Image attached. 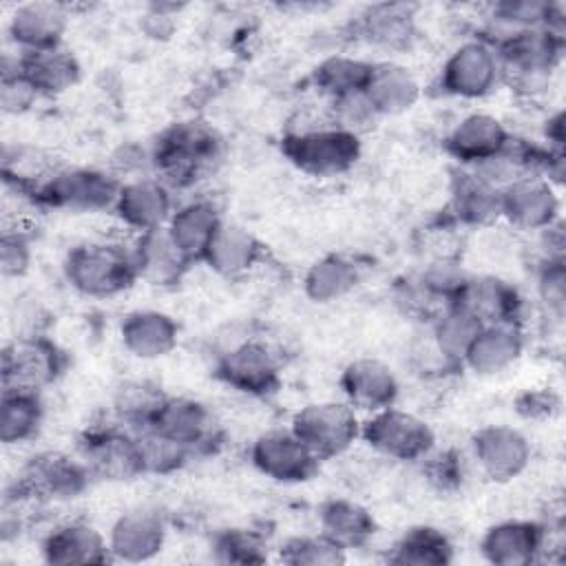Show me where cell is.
Masks as SVG:
<instances>
[{"mask_svg": "<svg viewBox=\"0 0 566 566\" xmlns=\"http://www.w3.org/2000/svg\"><path fill=\"white\" fill-rule=\"evenodd\" d=\"M226 144L219 130L203 119L168 124L150 144L153 175L175 192L208 179L223 161Z\"/></svg>", "mask_w": 566, "mask_h": 566, "instance_id": "1", "label": "cell"}, {"mask_svg": "<svg viewBox=\"0 0 566 566\" xmlns=\"http://www.w3.org/2000/svg\"><path fill=\"white\" fill-rule=\"evenodd\" d=\"M281 153L298 172L329 179L349 172L358 164L363 142L360 135L332 124L325 111L318 119L310 117L292 124L281 137Z\"/></svg>", "mask_w": 566, "mask_h": 566, "instance_id": "2", "label": "cell"}, {"mask_svg": "<svg viewBox=\"0 0 566 566\" xmlns=\"http://www.w3.org/2000/svg\"><path fill=\"white\" fill-rule=\"evenodd\" d=\"M502 66V84L522 97L542 95L562 64L566 35L551 29H526L491 42Z\"/></svg>", "mask_w": 566, "mask_h": 566, "instance_id": "3", "label": "cell"}, {"mask_svg": "<svg viewBox=\"0 0 566 566\" xmlns=\"http://www.w3.org/2000/svg\"><path fill=\"white\" fill-rule=\"evenodd\" d=\"M66 283L86 298H113L135 285L137 268L130 243L84 241L73 245L62 263Z\"/></svg>", "mask_w": 566, "mask_h": 566, "instance_id": "4", "label": "cell"}, {"mask_svg": "<svg viewBox=\"0 0 566 566\" xmlns=\"http://www.w3.org/2000/svg\"><path fill=\"white\" fill-rule=\"evenodd\" d=\"M122 181L108 168L55 166L29 201L62 212H113Z\"/></svg>", "mask_w": 566, "mask_h": 566, "instance_id": "5", "label": "cell"}, {"mask_svg": "<svg viewBox=\"0 0 566 566\" xmlns=\"http://www.w3.org/2000/svg\"><path fill=\"white\" fill-rule=\"evenodd\" d=\"M93 475L80 455L64 451H38L18 471L13 482V495L22 502L51 504L80 497Z\"/></svg>", "mask_w": 566, "mask_h": 566, "instance_id": "6", "label": "cell"}, {"mask_svg": "<svg viewBox=\"0 0 566 566\" xmlns=\"http://www.w3.org/2000/svg\"><path fill=\"white\" fill-rule=\"evenodd\" d=\"M360 440L378 455L405 464H418L438 444L433 427L398 405L363 416Z\"/></svg>", "mask_w": 566, "mask_h": 566, "instance_id": "7", "label": "cell"}, {"mask_svg": "<svg viewBox=\"0 0 566 566\" xmlns=\"http://www.w3.org/2000/svg\"><path fill=\"white\" fill-rule=\"evenodd\" d=\"M360 413L345 400H316L298 407L290 429L321 460L345 455L360 440Z\"/></svg>", "mask_w": 566, "mask_h": 566, "instance_id": "8", "label": "cell"}, {"mask_svg": "<svg viewBox=\"0 0 566 566\" xmlns=\"http://www.w3.org/2000/svg\"><path fill=\"white\" fill-rule=\"evenodd\" d=\"M502 84V66L495 46L482 35L460 42L438 71V91L444 97L475 102L497 91Z\"/></svg>", "mask_w": 566, "mask_h": 566, "instance_id": "9", "label": "cell"}, {"mask_svg": "<svg viewBox=\"0 0 566 566\" xmlns=\"http://www.w3.org/2000/svg\"><path fill=\"white\" fill-rule=\"evenodd\" d=\"M214 376L243 396L268 398L283 382V363L265 338L245 336L217 354Z\"/></svg>", "mask_w": 566, "mask_h": 566, "instance_id": "10", "label": "cell"}, {"mask_svg": "<svg viewBox=\"0 0 566 566\" xmlns=\"http://www.w3.org/2000/svg\"><path fill=\"white\" fill-rule=\"evenodd\" d=\"M77 455L86 464L93 480L130 482L146 475L137 433L115 420L88 427L80 436Z\"/></svg>", "mask_w": 566, "mask_h": 566, "instance_id": "11", "label": "cell"}, {"mask_svg": "<svg viewBox=\"0 0 566 566\" xmlns=\"http://www.w3.org/2000/svg\"><path fill=\"white\" fill-rule=\"evenodd\" d=\"M66 352L46 334L13 336L0 354L2 387L42 394L66 369Z\"/></svg>", "mask_w": 566, "mask_h": 566, "instance_id": "12", "label": "cell"}, {"mask_svg": "<svg viewBox=\"0 0 566 566\" xmlns=\"http://www.w3.org/2000/svg\"><path fill=\"white\" fill-rule=\"evenodd\" d=\"M250 464L268 480L279 484H303L321 471V460L290 429H268L248 449Z\"/></svg>", "mask_w": 566, "mask_h": 566, "instance_id": "13", "label": "cell"}, {"mask_svg": "<svg viewBox=\"0 0 566 566\" xmlns=\"http://www.w3.org/2000/svg\"><path fill=\"white\" fill-rule=\"evenodd\" d=\"M148 427L179 442L192 458L214 451L221 442V427L214 413L206 402L190 396L168 394Z\"/></svg>", "mask_w": 566, "mask_h": 566, "instance_id": "14", "label": "cell"}, {"mask_svg": "<svg viewBox=\"0 0 566 566\" xmlns=\"http://www.w3.org/2000/svg\"><path fill=\"white\" fill-rule=\"evenodd\" d=\"M175 190L157 175H142L122 181L113 214L135 237L164 230L175 210Z\"/></svg>", "mask_w": 566, "mask_h": 566, "instance_id": "15", "label": "cell"}, {"mask_svg": "<svg viewBox=\"0 0 566 566\" xmlns=\"http://www.w3.org/2000/svg\"><path fill=\"white\" fill-rule=\"evenodd\" d=\"M502 221L522 232H539L562 221L559 188L544 177H520L500 192Z\"/></svg>", "mask_w": 566, "mask_h": 566, "instance_id": "16", "label": "cell"}, {"mask_svg": "<svg viewBox=\"0 0 566 566\" xmlns=\"http://www.w3.org/2000/svg\"><path fill=\"white\" fill-rule=\"evenodd\" d=\"M471 458L489 480L504 484L528 469L533 447L517 427L486 424L471 436Z\"/></svg>", "mask_w": 566, "mask_h": 566, "instance_id": "17", "label": "cell"}, {"mask_svg": "<svg viewBox=\"0 0 566 566\" xmlns=\"http://www.w3.org/2000/svg\"><path fill=\"white\" fill-rule=\"evenodd\" d=\"M511 137L513 133L500 117L486 111H471L453 122L442 148L460 168L471 170L504 150Z\"/></svg>", "mask_w": 566, "mask_h": 566, "instance_id": "18", "label": "cell"}, {"mask_svg": "<svg viewBox=\"0 0 566 566\" xmlns=\"http://www.w3.org/2000/svg\"><path fill=\"white\" fill-rule=\"evenodd\" d=\"M113 562L142 564L155 559L168 539L166 517L148 506L122 513L106 533Z\"/></svg>", "mask_w": 566, "mask_h": 566, "instance_id": "19", "label": "cell"}, {"mask_svg": "<svg viewBox=\"0 0 566 566\" xmlns=\"http://www.w3.org/2000/svg\"><path fill=\"white\" fill-rule=\"evenodd\" d=\"M548 526L535 520H502L491 524L482 539L480 553L493 566H531L544 562Z\"/></svg>", "mask_w": 566, "mask_h": 566, "instance_id": "20", "label": "cell"}, {"mask_svg": "<svg viewBox=\"0 0 566 566\" xmlns=\"http://www.w3.org/2000/svg\"><path fill=\"white\" fill-rule=\"evenodd\" d=\"M338 387L343 400L352 405L360 416L387 409L396 405L400 396L396 371L385 360L371 356L349 360L338 376Z\"/></svg>", "mask_w": 566, "mask_h": 566, "instance_id": "21", "label": "cell"}, {"mask_svg": "<svg viewBox=\"0 0 566 566\" xmlns=\"http://www.w3.org/2000/svg\"><path fill=\"white\" fill-rule=\"evenodd\" d=\"M354 38L360 42L398 53L418 38V7L407 2H376L354 18Z\"/></svg>", "mask_w": 566, "mask_h": 566, "instance_id": "22", "label": "cell"}, {"mask_svg": "<svg viewBox=\"0 0 566 566\" xmlns=\"http://www.w3.org/2000/svg\"><path fill=\"white\" fill-rule=\"evenodd\" d=\"M69 7L62 2H22L7 20V38L15 51H42L64 44Z\"/></svg>", "mask_w": 566, "mask_h": 566, "instance_id": "23", "label": "cell"}, {"mask_svg": "<svg viewBox=\"0 0 566 566\" xmlns=\"http://www.w3.org/2000/svg\"><path fill=\"white\" fill-rule=\"evenodd\" d=\"M40 555L51 566H97L113 562L106 535L84 520L55 524L42 537Z\"/></svg>", "mask_w": 566, "mask_h": 566, "instance_id": "24", "label": "cell"}, {"mask_svg": "<svg viewBox=\"0 0 566 566\" xmlns=\"http://www.w3.org/2000/svg\"><path fill=\"white\" fill-rule=\"evenodd\" d=\"M455 303L464 305L482 325H524V296L511 281L497 274H469Z\"/></svg>", "mask_w": 566, "mask_h": 566, "instance_id": "25", "label": "cell"}, {"mask_svg": "<svg viewBox=\"0 0 566 566\" xmlns=\"http://www.w3.org/2000/svg\"><path fill=\"white\" fill-rule=\"evenodd\" d=\"M363 91L378 117L402 115L422 97L418 75L398 60H374Z\"/></svg>", "mask_w": 566, "mask_h": 566, "instance_id": "26", "label": "cell"}, {"mask_svg": "<svg viewBox=\"0 0 566 566\" xmlns=\"http://www.w3.org/2000/svg\"><path fill=\"white\" fill-rule=\"evenodd\" d=\"M221 223L223 214L210 197H192L175 206L164 230L179 252L195 265L201 263Z\"/></svg>", "mask_w": 566, "mask_h": 566, "instance_id": "27", "label": "cell"}, {"mask_svg": "<svg viewBox=\"0 0 566 566\" xmlns=\"http://www.w3.org/2000/svg\"><path fill=\"white\" fill-rule=\"evenodd\" d=\"M564 4L548 0H502L489 7L482 35L489 42L526 29H551L566 35Z\"/></svg>", "mask_w": 566, "mask_h": 566, "instance_id": "28", "label": "cell"}, {"mask_svg": "<svg viewBox=\"0 0 566 566\" xmlns=\"http://www.w3.org/2000/svg\"><path fill=\"white\" fill-rule=\"evenodd\" d=\"M526 329L517 323H497L482 325L471 347L464 354L462 369L473 371L475 376H497L511 369L524 354Z\"/></svg>", "mask_w": 566, "mask_h": 566, "instance_id": "29", "label": "cell"}, {"mask_svg": "<svg viewBox=\"0 0 566 566\" xmlns=\"http://www.w3.org/2000/svg\"><path fill=\"white\" fill-rule=\"evenodd\" d=\"M500 192V188L486 184L475 172L460 168L451 184L444 221L451 228H486L502 221Z\"/></svg>", "mask_w": 566, "mask_h": 566, "instance_id": "30", "label": "cell"}, {"mask_svg": "<svg viewBox=\"0 0 566 566\" xmlns=\"http://www.w3.org/2000/svg\"><path fill=\"white\" fill-rule=\"evenodd\" d=\"M263 243L245 226L223 219L212 237L201 263L223 279H239L250 274L263 261Z\"/></svg>", "mask_w": 566, "mask_h": 566, "instance_id": "31", "label": "cell"}, {"mask_svg": "<svg viewBox=\"0 0 566 566\" xmlns=\"http://www.w3.org/2000/svg\"><path fill=\"white\" fill-rule=\"evenodd\" d=\"M122 347L137 360L166 358L179 343V325L159 310L128 312L119 323Z\"/></svg>", "mask_w": 566, "mask_h": 566, "instance_id": "32", "label": "cell"}, {"mask_svg": "<svg viewBox=\"0 0 566 566\" xmlns=\"http://www.w3.org/2000/svg\"><path fill=\"white\" fill-rule=\"evenodd\" d=\"M137 279L153 287H172L181 283L192 265L170 241L166 230L137 234L130 241Z\"/></svg>", "mask_w": 566, "mask_h": 566, "instance_id": "33", "label": "cell"}, {"mask_svg": "<svg viewBox=\"0 0 566 566\" xmlns=\"http://www.w3.org/2000/svg\"><path fill=\"white\" fill-rule=\"evenodd\" d=\"M316 520H318V533L347 553L356 548H365L378 531V524L371 511L352 497L325 500L318 506Z\"/></svg>", "mask_w": 566, "mask_h": 566, "instance_id": "34", "label": "cell"}, {"mask_svg": "<svg viewBox=\"0 0 566 566\" xmlns=\"http://www.w3.org/2000/svg\"><path fill=\"white\" fill-rule=\"evenodd\" d=\"M18 64L42 97L64 95L82 80V64L64 44L29 53L18 51Z\"/></svg>", "mask_w": 566, "mask_h": 566, "instance_id": "35", "label": "cell"}, {"mask_svg": "<svg viewBox=\"0 0 566 566\" xmlns=\"http://www.w3.org/2000/svg\"><path fill=\"white\" fill-rule=\"evenodd\" d=\"M363 279L360 265L338 252L323 254L303 274V294L316 305H329L349 296Z\"/></svg>", "mask_w": 566, "mask_h": 566, "instance_id": "36", "label": "cell"}, {"mask_svg": "<svg viewBox=\"0 0 566 566\" xmlns=\"http://www.w3.org/2000/svg\"><path fill=\"white\" fill-rule=\"evenodd\" d=\"M453 557V542L444 531L431 524L409 526L387 553V562L396 566H447Z\"/></svg>", "mask_w": 566, "mask_h": 566, "instance_id": "37", "label": "cell"}, {"mask_svg": "<svg viewBox=\"0 0 566 566\" xmlns=\"http://www.w3.org/2000/svg\"><path fill=\"white\" fill-rule=\"evenodd\" d=\"M44 420L42 394L29 389L2 387L0 396V440L7 447H18L40 433Z\"/></svg>", "mask_w": 566, "mask_h": 566, "instance_id": "38", "label": "cell"}, {"mask_svg": "<svg viewBox=\"0 0 566 566\" xmlns=\"http://www.w3.org/2000/svg\"><path fill=\"white\" fill-rule=\"evenodd\" d=\"M427 336L440 356L455 369H462L464 354L482 329V323L464 305L451 303L427 325Z\"/></svg>", "mask_w": 566, "mask_h": 566, "instance_id": "39", "label": "cell"}, {"mask_svg": "<svg viewBox=\"0 0 566 566\" xmlns=\"http://www.w3.org/2000/svg\"><path fill=\"white\" fill-rule=\"evenodd\" d=\"M371 62L374 60L349 53H332L318 60V64L310 73V82L325 102L358 93L367 84Z\"/></svg>", "mask_w": 566, "mask_h": 566, "instance_id": "40", "label": "cell"}, {"mask_svg": "<svg viewBox=\"0 0 566 566\" xmlns=\"http://www.w3.org/2000/svg\"><path fill=\"white\" fill-rule=\"evenodd\" d=\"M166 396L168 394L148 378L122 380L111 398L113 420L130 431H139L153 422Z\"/></svg>", "mask_w": 566, "mask_h": 566, "instance_id": "41", "label": "cell"}, {"mask_svg": "<svg viewBox=\"0 0 566 566\" xmlns=\"http://www.w3.org/2000/svg\"><path fill=\"white\" fill-rule=\"evenodd\" d=\"M210 557L223 566H250L268 559L265 537L248 526H228L210 537Z\"/></svg>", "mask_w": 566, "mask_h": 566, "instance_id": "42", "label": "cell"}, {"mask_svg": "<svg viewBox=\"0 0 566 566\" xmlns=\"http://www.w3.org/2000/svg\"><path fill=\"white\" fill-rule=\"evenodd\" d=\"M279 559L290 566H338L347 562V551L316 531L314 535L287 537L279 546Z\"/></svg>", "mask_w": 566, "mask_h": 566, "instance_id": "43", "label": "cell"}, {"mask_svg": "<svg viewBox=\"0 0 566 566\" xmlns=\"http://www.w3.org/2000/svg\"><path fill=\"white\" fill-rule=\"evenodd\" d=\"M42 99L38 88L27 80L18 64V51L2 53L0 64V108L4 115H24Z\"/></svg>", "mask_w": 566, "mask_h": 566, "instance_id": "44", "label": "cell"}, {"mask_svg": "<svg viewBox=\"0 0 566 566\" xmlns=\"http://www.w3.org/2000/svg\"><path fill=\"white\" fill-rule=\"evenodd\" d=\"M137 433L139 451H142V462H144V473H155V475H168L179 471L192 460V453L184 449L179 442L170 440L168 436L155 431L153 427H144Z\"/></svg>", "mask_w": 566, "mask_h": 566, "instance_id": "45", "label": "cell"}, {"mask_svg": "<svg viewBox=\"0 0 566 566\" xmlns=\"http://www.w3.org/2000/svg\"><path fill=\"white\" fill-rule=\"evenodd\" d=\"M416 279L424 285V290L436 296L442 305H451L458 301L469 272L462 268V261L449 254H440L427 261L420 270L413 272Z\"/></svg>", "mask_w": 566, "mask_h": 566, "instance_id": "46", "label": "cell"}, {"mask_svg": "<svg viewBox=\"0 0 566 566\" xmlns=\"http://www.w3.org/2000/svg\"><path fill=\"white\" fill-rule=\"evenodd\" d=\"M535 301L544 318L562 323L566 314V261H535Z\"/></svg>", "mask_w": 566, "mask_h": 566, "instance_id": "47", "label": "cell"}, {"mask_svg": "<svg viewBox=\"0 0 566 566\" xmlns=\"http://www.w3.org/2000/svg\"><path fill=\"white\" fill-rule=\"evenodd\" d=\"M394 303L407 318L418 321L422 325H429L447 307L424 290L416 274H407L396 283Z\"/></svg>", "mask_w": 566, "mask_h": 566, "instance_id": "48", "label": "cell"}, {"mask_svg": "<svg viewBox=\"0 0 566 566\" xmlns=\"http://www.w3.org/2000/svg\"><path fill=\"white\" fill-rule=\"evenodd\" d=\"M325 111H327V117L332 124H336L349 133H356L360 137L365 130H369L380 119L376 115V111L371 108L365 91L329 99V102H325Z\"/></svg>", "mask_w": 566, "mask_h": 566, "instance_id": "49", "label": "cell"}, {"mask_svg": "<svg viewBox=\"0 0 566 566\" xmlns=\"http://www.w3.org/2000/svg\"><path fill=\"white\" fill-rule=\"evenodd\" d=\"M422 467V475L431 489L440 493H451L460 489L464 480L462 455L455 449H438V444L418 462Z\"/></svg>", "mask_w": 566, "mask_h": 566, "instance_id": "50", "label": "cell"}, {"mask_svg": "<svg viewBox=\"0 0 566 566\" xmlns=\"http://www.w3.org/2000/svg\"><path fill=\"white\" fill-rule=\"evenodd\" d=\"M31 241L18 228H7L0 237V270L4 279H20L31 268Z\"/></svg>", "mask_w": 566, "mask_h": 566, "instance_id": "51", "label": "cell"}, {"mask_svg": "<svg viewBox=\"0 0 566 566\" xmlns=\"http://www.w3.org/2000/svg\"><path fill=\"white\" fill-rule=\"evenodd\" d=\"M515 405H517V413L526 420H551L562 409L559 396L548 387H537L520 394Z\"/></svg>", "mask_w": 566, "mask_h": 566, "instance_id": "52", "label": "cell"}, {"mask_svg": "<svg viewBox=\"0 0 566 566\" xmlns=\"http://www.w3.org/2000/svg\"><path fill=\"white\" fill-rule=\"evenodd\" d=\"M179 4H159L153 2L148 4L144 18H142V29L148 38L155 40H166L175 31V15L179 13Z\"/></svg>", "mask_w": 566, "mask_h": 566, "instance_id": "53", "label": "cell"}, {"mask_svg": "<svg viewBox=\"0 0 566 566\" xmlns=\"http://www.w3.org/2000/svg\"><path fill=\"white\" fill-rule=\"evenodd\" d=\"M542 144L551 150L564 153V111L551 113L542 124Z\"/></svg>", "mask_w": 566, "mask_h": 566, "instance_id": "54", "label": "cell"}]
</instances>
